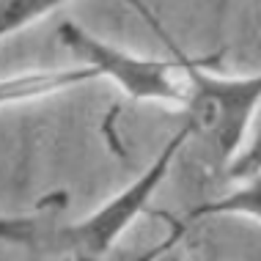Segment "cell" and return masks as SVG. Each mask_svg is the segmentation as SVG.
I'll return each mask as SVG.
<instances>
[{
    "label": "cell",
    "mask_w": 261,
    "mask_h": 261,
    "mask_svg": "<svg viewBox=\"0 0 261 261\" xmlns=\"http://www.w3.org/2000/svg\"><path fill=\"white\" fill-rule=\"evenodd\" d=\"M94 80H99L96 72L83 66V63H74V66H66V69H41V72L14 74L0 80V108L44 99V96H53L58 91L86 86V83H94Z\"/></svg>",
    "instance_id": "5b68a950"
},
{
    "label": "cell",
    "mask_w": 261,
    "mask_h": 261,
    "mask_svg": "<svg viewBox=\"0 0 261 261\" xmlns=\"http://www.w3.org/2000/svg\"><path fill=\"white\" fill-rule=\"evenodd\" d=\"M187 140H190V132H187V126L181 124L179 129L168 138V143L157 151V157H154L124 190H118L113 198L99 203L91 215H86L83 220L66 225V228L61 231L58 239H55V242L61 245V250L72 261H102L110 253L113 245L121 239L124 231L149 209L154 193H157L160 185L165 181V176L171 173L173 160L179 157V151L185 149Z\"/></svg>",
    "instance_id": "3957f363"
},
{
    "label": "cell",
    "mask_w": 261,
    "mask_h": 261,
    "mask_svg": "<svg viewBox=\"0 0 261 261\" xmlns=\"http://www.w3.org/2000/svg\"><path fill=\"white\" fill-rule=\"evenodd\" d=\"M53 237V215L25 212V215H0V242L3 245H39Z\"/></svg>",
    "instance_id": "8992f818"
},
{
    "label": "cell",
    "mask_w": 261,
    "mask_h": 261,
    "mask_svg": "<svg viewBox=\"0 0 261 261\" xmlns=\"http://www.w3.org/2000/svg\"><path fill=\"white\" fill-rule=\"evenodd\" d=\"M132 9L140 11V17L149 22V28L160 33V39L168 47V58H149V55H138L132 50H124L118 44H110L88 31V28L77 22H61L58 25V39L69 53L77 58V63L94 69L96 77H108L116 83L129 99L138 102H157V105H173V108H185L187 91H190V72L185 63V50L173 44L168 31L160 25V19L151 14L149 6L140 0H126Z\"/></svg>",
    "instance_id": "6da1fadb"
},
{
    "label": "cell",
    "mask_w": 261,
    "mask_h": 261,
    "mask_svg": "<svg viewBox=\"0 0 261 261\" xmlns=\"http://www.w3.org/2000/svg\"><path fill=\"white\" fill-rule=\"evenodd\" d=\"M66 0H0V41L50 17Z\"/></svg>",
    "instance_id": "52a82bcc"
},
{
    "label": "cell",
    "mask_w": 261,
    "mask_h": 261,
    "mask_svg": "<svg viewBox=\"0 0 261 261\" xmlns=\"http://www.w3.org/2000/svg\"><path fill=\"white\" fill-rule=\"evenodd\" d=\"M185 231H187V225L181 220H171V237L165 242L154 245V248L143 250V253H135L129 258H118V261H187V256L179 250V242H176Z\"/></svg>",
    "instance_id": "ba28073f"
},
{
    "label": "cell",
    "mask_w": 261,
    "mask_h": 261,
    "mask_svg": "<svg viewBox=\"0 0 261 261\" xmlns=\"http://www.w3.org/2000/svg\"><path fill=\"white\" fill-rule=\"evenodd\" d=\"M190 72V91L185 126L206 149L215 165L225 168L234 154L248 143L253 118L261 108V72L256 74H220L209 72V61L185 53Z\"/></svg>",
    "instance_id": "7a4b0ae2"
},
{
    "label": "cell",
    "mask_w": 261,
    "mask_h": 261,
    "mask_svg": "<svg viewBox=\"0 0 261 261\" xmlns=\"http://www.w3.org/2000/svg\"><path fill=\"white\" fill-rule=\"evenodd\" d=\"M223 171L234 181V187L223 193L220 198L193 206L181 220L185 225L198 220H215V217H248V220L261 223V129L234 154V160Z\"/></svg>",
    "instance_id": "277c9868"
}]
</instances>
